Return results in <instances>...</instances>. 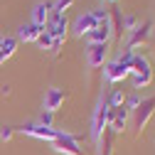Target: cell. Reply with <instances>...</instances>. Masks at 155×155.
Returning a JSON list of instances; mask_svg holds the SVG:
<instances>
[{
  "mask_svg": "<svg viewBox=\"0 0 155 155\" xmlns=\"http://www.w3.org/2000/svg\"><path fill=\"white\" fill-rule=\"evenodd\" d=\"M133 57H135V52L123 49L118 57H116V59L106 62V64H104V79H106L108 84L126 81L128 76H130V64H133Z\"/></svg>",
  "mask_w": 155,
  "mask_h": 155,
  "instance_id": "6da1fadb",
  "label": "cell"
},
{
  "mask_svg": "<svg viewBox=\"0 0 155 155\" xmlns=\"http://www.w3.org/2000/svg\"><path fill=\"white\" fill-rule=\"evenodd\" d=\"M108 123H111V108H108L106 99L101 96V99L96 101V108H94V113H91V123H89V135H91V140H94L96 148H99L101 135H104V130L108 128Z\"/></svg>",
  "mask_w": 155,
  "mask_h": 155,
  "instance_id": "7a4b0ae2",
  "label": "cell"
},
{
  "mask_svg": "<svg viewBox=\"0 0 155 155\" xmlns=\"http://www.w3.org/2000/svg\"><path fill=\"white\" fill-rule=\"evenodd\" d=\"M128 79H130L133 89H145V86L153 84V67H150V62H148V57H143V54L135 52Z\"/></svg>",
  "mask_w": 155,
  "mask_h": 155,
  "instance_id": "3957f363",
  "label": "cell"
},
{
  "mask_svg": "<svg viewBox=\"0 0 155 155\" xmlns=\"http://www.w3.org/2000/svg\"><path fill=\"white\" fill-rule=\"evenodd\" d=\"M155 113V96H148V99L140 101V106L130 113V121H133V128H135V135H140L150 121V116Z\"/></svg>",
  "mask_w": 155,
  "mask_h": 155,
  "instance_id": "277c9868",
  "label": "cell"
},
{
  "mask_svg": "<svg viewBox=\"0 0 155 155\" xmlns=\"http://www.w3.org/2000/svg\"><path fill=\"white\" fill-rule=\"evenodd\" d=\"M52 150L62 155H84V150L79 148V135L67 133V130H59V138L52 143Z\"/></svg>",
  "mask_w": 155,
  "mask_h": 155,
  "instance_id": "5b68a950",
  "label": "cell"
},
{
  "mask_svg": "<svg viewBox=\"0 0 155 155\" xmlns=\"http://www.w3.org/2000/svg\"><path fill=\"white\" fill-rule=\"evenodd\" d=\"M15 130H20L25 135H32V138H37V140H49V143H54L57 138H59V128H45L40 123H22Z\"/></svg>",
  "mask_w": 155,
  "mask_h": 155,
  "instance_id": "8992f818",
  "label": "cell"
},
{
  "mask_svg": "<svg viewBox=\"0 0 155 155\" xmlns=\"http://www.w3.org/2000/svg\"><path fill=\"white\" fill-rule=\"evenodd\" d=\"M67 99H69V91L52 86V89H47V91H45V99H42V111L57 113V111L64 106V101H67Z\"/></svg>",
  "mask_w": 155,
  "mask_h": 155,
  "instance_id": "52a82bcc",
  "label": "cell"
},
{
  "mask_svg": "<svg viewBox=\"0 0 155 155\" xmlns=\"http://www.w3.org/2000/svg\"><path fill=\"white\" fill-rule=\"evenodd\" d=\"M150 27H153V22H150V20H143V22H138V27L128 32V40H126V49L135 52V47L145 45V42H148V37H150Z\"/></svg>",
  "mask_w": 155,
  "mask_h": 155,
  "instance_id": "ba28073f",
  "label": "cell"
},
{
  "mask_svg": "<svg viewBox=\"0 0 155 155\" xmlns=\"http://www.w3.org/2000/svg\"><path fill=\"white\" fill-rule=\"evenodd\" d=\"M108 49L111 45H89L86 47V64L91 69H99L108 62Z\"/></svg>",
  "mask_w": 155,
  "mask_h": 155,
  "instance_id": "9c48e42d",
  "label": "cell"
},
{
  "mask_svg": "<svg viewBox=\"0 0 155 155\" xmlns=\"http://www.w3.org/2000/svg\"><path fill=\"white\" fill-rule=\"evenodd\" d=\"M96 25H99V22H96L94 12H81L69 27H71V32H74L76 37H89V35L96 30Z\"/></svg>",
  "mask_w": 155,
  "mask_h": 155,
  "instance_id": "30bf717a",
  "label": "cell"
},
{
  "mask_svg": "<svg viewBox=\"0 0 155 155\" xmlns=\"http://www.w3.org/2000/svg\"><path fill=\"white\" fill-rule=\"evenodd\" d=\"M128 121H130V113L126 111V106H121V108H111V123H108V128L118 135V133H123L126 128H128Z\"/></svg>",
  "mask_w": 155,
  "mask_h": 155,
  "instance_id": "8fae6325",
  "label": "cell"
},
{
  "mask_svg": "<svg viewBox=\"0 0 155 155\" xmlns=\"http://www.w3.org/2000/svg\"><path fill=\"white\" fill-rule=\"evenodd\" d=\"M111 37H113V30H111V20L108 22H99L96 30L86 37L89 45H111Z\"/></svg>",
  "mask_w": 155,
  "mask_h": 155,
  "instance_id": "7c38bea8",
  "label": "cell"
},
{
  "mask_svg": "<svg viewBox=\"0 0 155 155\" xmlns=\"http://www.w3.org/2000/svg\"><path fill=\"white\" fill-rule=\"evenodd\" d=\"M42 32H45V27H37V25H32V22H25V25L17 27L15 40H17V42H37V37H40Z\"/></svg>",
  "mask_w": 155,
  "mask_h": 155,
  "instance_id": "4fadbf2b",
  "label": "cell"
},
{
  "mask_svg": "<svg viewBox=\"0 0 155 155\" xmlns=\"http://www.w3.org/2000/svg\"><path fill=\"white\" fill-rule=\"evenodd\" d=\"M52 3H47V0H45V3H37L35 8H32V25H37V27H45L47 25V20H49V15H52Z\"/></svg>",
  "mask_w": 155,
  "mask_h": 155,
  "instance_id": "5bb4252c",
  "label": "cell"
},
{
  "mask_svg": "<svg viewBox=\"0 0 155 155\" xmlns=\"http://www.w3.org/2000/svg\"><path fill=\"white\" fill-rule=\"evenodd\" d=\"M15 52H17V40L15 37H0V64H5Z\"/></svg>",
  "mask_w": 155,
  "mask_h": 155,
  "instance_id": "9a60e30c",
  "label": "cell"
},
{
  "mask_svg": "<svg viewBox=\"0 0 155 155\" xmlns=\"http://www.w3.org/2000/svg\"><path fill=\"white\" fill-rule=\"evenodd\" d=\"M108 20H111V30H113V37H118V40H123V15L118 8H111L108 10Z\"/></svg>",
  "mask_w": 155,
  "mask_h": 155,
  "instance_id": "2e32d148",
  "label": "cell"
},
{
  "mask_svg": "<svg viewBox=\"0 0 155 155\" xmlns=\"http://www.w3.org/2000/svg\"><path fill=\"white\" fill-rule=\"evenodd\" d=\"M113 140H116V133L111 128H106L101 135V143H99V155H113Z\"/></svg>",
  "mask_w": 155,
  "mask_h": 155,
  "instance_id": "e0dca14e",
  "label": "cell"
},
{
  "mask_svg": "<svg viewBox=\"0 0 155 155\" xmlns=\"http://www.w3.org/2000/svg\"><path fill=\"white\" fill-rule=\"evenodd\" d=\"M106 104H108V108H121V106L126 104V94H123L121 89H116L108 99H106Z\"/></svg>",
  "mask_w": 155,
  "mask_h": 155,
  "instance_id": "ac0fdd59",
  "label": "cell"
},
{
  "mask_svg": "<svg viewBox=\"0 0 155 155\" xmlns=\"http://www.w3.org/2000/svg\"><path fill=\"white\" fill-rule=\"evenodd\" d=\"M35 45L40 47V49H45V52H47V49H52V45H54V40H52V35H49V32L45 30V32H42L40 37H37V42H35Z\"/></svg>",
  "mask_w": 155,
  "mask_h": 155,
  "instance_id": "d6986e66",
  "label": "cell"
},
{
  "mask_svg": "<svg viewBox=\"0 0 155 155\" xmlns=\"http://www.w3.org/2000/svg\"><path fill=\"white\" fill-rule=\"evenodd\" d=\"M140 101H143V99H140L138 94H130V96H126V104H123V106H126V111H128V113H133L135 108L140 106Z\"/></svg>",
  "mask_w": 155,
  "mask_h": 155,
  "instance_id": "ffe728a7",
  "label": "cell"
},
{
  "mask_svg": "<svg viewBox=\"0 0 155 155\" xmlns=\"http://www.w3.org/2000/svg\"><path fill=\"white\" fill-rule=\"evenodd\" d=\"M135 27H138V17H135V15H123V32L128 35Z\"/></svg>",
  "mask_w": 155,
  "mask_h": 155,
  "instance_id": "44dd1931",
  "label": "cell"
},
{
  "mask_svg": "<svg viewBox=\"0 0 155 155\" xmlns=\"http://www.w3.org/2000/svg\"><path fill=\"white\" fill-rule=\"evenodd\" d=\"M40 126H45V128H54V113H49V111H42L40 113V121H37Z\"/></svg>",
  "mask_w": 155,
  "mask_h": 155,
  "instance_id": "7402d4cb",
  "label": "cell"
},
{
  "mask_svg": "<svg viewBox=\"0 0 155 155\" xmlns=\"http://www.w3.org/2000/svg\"><path fill=\"white\" fill-rule=\"evenodd\" d=\"M54 12H62V15H67V10L74 5V0H54Z\"/></svg>",
  "mask_w": 155,
  "mask_h": 155,
  "instance_id": "603a6c76",
  "label": "cell"
},
{
  "mask_svg": "<svg viewBox=\"0 0 155 155\" xmlns=\"http://www.w3.org/2000/svg\"><path fill=\"white\" fill-rule=\"evenodd\" d=\"M12 135H15V128L12 126H0V143L12 140Z\"/></svg>",
  "mask_w": 155,
  "mask_h": 155,
  "instance_id": "cb8c5ba5",
  "label": "cell"
},
{
  "mask_svg": "<svg viewBox=\"0 0 155 155\" xmlns=\"http://www.w3.org/2000/svg\"><path fill=\"white\" fill-rule=\"evenodd\" d=\"M94 12V17H96V22H108V10H91Z\"/></svg>",
  "mask_w": 155,
  "mask_h": 155,
  "instance_id": "d4e9b609",
  "label": "cell"
},
{
  "mask_svg": "<svg viewBox=\"0 0 155 155\" xmlns=\"http://www.w3.org/2000/svg\"><path fill=\"white\" fill-rule=\"evenodd\" d=\"M0 94H3V96H10V94H12V89H10V84H3V89H0Z\"/></svg>",
  "mask_w": 155,
  "mask_h": 155,
  "instance_id": "484cf974",
  "label": "cell"
},
{
  "mask_svg": "<svg viewBox=\"0 0 155 155\" xmlns=\"http://www.w3.org/2000/svg\"><path fill=\"white\" fill-rule=\"evenodd\" d=\"M104 3H118V0H104Z\"/></svg>",
  "mask_w": 155,
  "mask_h": 155,
  "instance_id": "4316f807",
  "label": "cell"
}]
</instances>
